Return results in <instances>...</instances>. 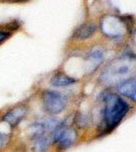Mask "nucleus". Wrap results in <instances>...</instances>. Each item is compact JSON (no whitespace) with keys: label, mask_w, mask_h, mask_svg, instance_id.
<instances>
[{"label":"nucleus","mask_w":136,"mask_h":152,"mask_svg":"<svg viewBox=\"0 0 136 152\" xmlns=\"http://www.w3.org/2000/svg\"><path fill=\"white\" fill-rule=\"evenodd\" d=\"M87 118L85 117V115L83 114H77L74 118V123H75L76 126L78 127V128H85V127L87 125Z\"/></svg>","instance_id":"obj_11"},{"label":"nucleus","mask_w":136,"mask_h":152,"mask_svg":"<svg viewBox=\"0 0 136 152\" xmlns=\"http://www.w3.org/2000/svg\"><path fill=\"white\" fill-rule=\"evenodd\" d=\"M9 37H10V35H9V33H7V31H0V44L3 43L4 41H6Z\"/></svg>","instance_id":"obj_12"},{"label":"nucleus","mask_w":136,"mask_h":152,"mask_svg":"<svg viewBox=\"0 0 136 152\" xmlns=\"http://www.w3.org/2000/svg\"><path fill=\"white\" fill-rule=\"evenodd\" d=\"M52 144L56 146L58 151H66L71 148L76 142L77 139V133L74 128L69 127L65 122L59 123L56 129L51 134Z\"/></svg>","instance_id":"obj_3"},{"label":"nucleus","mask_w":136,"mask_h":152,"mask_svg":"<svg viewBox=\"0 0 136 152\" xmlns=\"http://www.w3.org/2000/svg\"><path fill=\"white\" fill-rule=\"evenodd\" d=\"M32 152H47L52 144L50 134H41L32 138Z\"/></svg>","instance_id":"obj_7"},{"label":"nucleus","mask_w":136,"mask_h":152,"mask_svg":"<svg viewBox=\"0 0 136 152\" xmlns=\"http://www.w3.org/2000/svg\"><path fill=\"white\" fill-rule=\"evenodd\" d=\"M13 1H17V2H21V1H26V0H13Z\"/></svg>","instance_id":"obj_13"},{"label":"nucleus","mask_w":136,"mask_h":152,"mask_svg":"<svg viewBox=\"0 0 136 152\" xmlns=\"http://www.w3.org/2000/svg\"><path fill=\"white\" fill-rule=\"evenodd\" d=\"M96 26L95 23H85L80 26L78 28L75 29V31L72 35V39L74 40H86L95 34Z\"/></svg>","instance_id":"obj_9"},{"label":"nucleus","mask_w":136,"mask_h":152,"mask_svg":"<svg viewBox=\"0 0 136 152\" xmlns=\"http://www.w3.org/2000/svg\"><path fill=\"white\" fill-rule=\"evenodd\" d=\"M28 113L29 109L26 104L16 105V107H12L11 110H9L8 112H6L3 115L2 121L8 124L11 128H14V127L18 126L19 123L26 117Z\"/></svg>","instance_id":"obj_5"},{"label":"nucleus","mask_w":136,"mask_h":152,"mask_svg":"<svg viewBox=\"0 0 136 152\" xmlns=\"http://www.w3.org/2000/svg\"><path fill=\"white\" fill-rule=\"evenodd\" d=\"M104 57H105V52H104L103 49H95V50L90 51L87 54L86 59L90 60V62H95L96 67L104 60Z\"/></svg>","instance_id":"obj_10"},{"label":"nucleus","mask_w":136,"mask_h":152,"mask_svg":"<svg viewBox=\"0 0 136 152\" xmlns=\"http://www.w3.org/2000/svg\"><path fill=\"white\" fill-rule=\"evenodd\" d=\"M136 72V56L123 55L106 66L100 75L104 84L116 87Z\"/></svg>","instance_id":"obj_2"},{"label":"nucleus","mask_w":136,"mask_h":152,"mask_svg":"<svg viewBox=\"0 0 136 152\" xmlns=\"http://www.w3.org/2000/svg\"><path fill=\"white\" fill-rule=\"evenodd\" d=\"M121 96L136 104V76L128 78L116 86Z\"/></svg>","instance_id":"obj_6"},{"label":"nucleus","mask_w":136,"mask_h":152,"mask_svg":"<svg viewBox=\"0 0 136 152\" xmlns=\"http://www.w3.org/2000/svg\"><path fill=\"white\" fill-rule=\"evenodd\" d=\"M78 80L63 72L55 73L50 79V84L54 87H67L75 84Z\"/></svg>","instance_id":"obj_8"},{"label":"nucleus","mask_w":136,"mask_h":152,"mask_svg":"<svg viewBox=\"0 0 136 152\" xmlns=\"http://www.w3.org/2000/svg\"><path fill=\"white\" fill-rule=\"evenodd\" d=\"M102 104L100 111V122L98 126L99 135L110 134L122 123L129 115L131 105L120 94L110 89H105L99 95Z\"/></svg>","instance_id":"obj_1"},{"label":"nucleus","mask_w":136,"mask_h":152,"mask_svg":"<svg viewBox=\"0 0 136 152\" xmlns=\"http://www.w3.org/2000/svg\"><path fill=\"white\" fill-rule=\"evenodd\" d=\"M41 102L45 112L51 116L63 113L68 104L67 96L53 89L44 90L41 94Z\"/></svg>","instance_id":"obj_4"}]
</instances>
